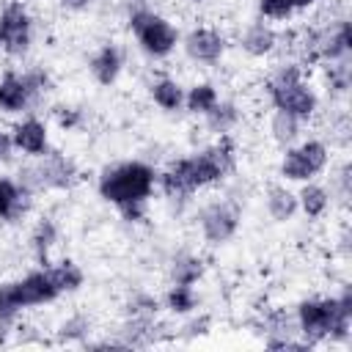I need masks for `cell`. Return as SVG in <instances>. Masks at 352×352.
Returning <instances> with one entry per match:
<instances>
[{"label":"cell","instance_id":"1","mask_svg":"<svg viewBox=\"0 0 352 352\" xmlns=\"http://www.w3.org/2000/svg\"><path fill=\"white\" fill-rule=\"evenodd\" d=\"M234 162V143L228 138H220L217 146L204 148L192 157L176 160L160 179L168 198H187L198 187H206L217 179H223L231 170Z\"/></svg>","mask_w":352,"mask_h":352},{"label":"cell","instance_id":"2","mask_svg":"<svg viewBox=\"0 0 352 352\" xmlns=\"http://www.w3.org/2000/svg\"><path fill=\"white\" fill-rule=\"evenodd\" d=\"M349 319H352L349 289H344L338 297L330 300H302L297 305V322H300V333L305 336V344H316L322 338L346 341Z\"/></svg>","mask_w":352,"mask_h":352},{"label":"cell","instance_id":"3","mask_svg":"<svg viewBox=\"0 0 352 352\" xmlns=\"http://www.w3.org/2000/svg\"><path fill=\"white\" fill-rule=\"evenodd\" d=\"M154 168L146 162H121L102 173L99 179V195L118 209L126 206H146V198L154 190Z\"/></svg>","mask_w":352,"mask_h":352},{"label":"cell","instance_id":"4","mask_svg":"<svg viewBox=\"0 0 352 352\" xmlns=\"http://www.w3.org/2000/svg\"><path fill=\"white\" fill-rule=\"evenodd\" d=\"M270 99L278 110L297 116L300 121L314 116L316 110V94L302 82L300 66H283L270 80Z\"/></svg>","mask_w":352,"mask_h":352},{"label":"cell","instance_id":"5","mask_svg":"<svg viewBox=\"0 0 352 352\" xmlns=\"http://www.w3.org/2000/svg\"><path fill=\"white\" fill-rule=\"evenodd\" d=\"M129 28H132L135 38L140 41V47L154 58L168 55L176 47V38H179L176 28L154 11H135L129 16Z\"/></svg>","mask_w":352,"mask_h":352},{"label":"cell","instance_id":"6","mask_svg":"<svg viewBox=\"0 0 352 352\" xmlns=\"http://www.w3.org/2000/svg\"><path fill=\"white\" fill-rule=\"evenodd\" d=\"M33 36V19L22 3H8L0 14V50L6 55H25Z\"/></svg>","mask_w":352,"mask_h":352},{"label":"cell","instance_id":"7","mask_svg":"<svg viewBox=\"0 0 352 352\" xmlns=\"http://www.w3.org/2000/svg\"><path fill=\"white\" fill-rule=\"evenodd\" d=\"M327 165V146L322 140H305L297 148H289L280 162V173L292 182H305Z\"/></svg>","mask_w":352,"mask_h":352},{"label":"cell","instance_id":"8","mask_svg":"<svg viewBox=\"0 0 352 352\" xmlns=\"http://www.w3.org/2000/svg\"><path fill=\"white\" fill-rule=\"evenodd\" d=\"M44 88H47V74H41V72H28V74H11L8 72L0 80V110L19 113Z\"/></svg>","mask_w":352,"mask_h":352},{"label":"cell","instance_id":"9","mask_svg":"<svg viewBox=\"0 0 352 352\" xmlns=\"http://www.w3.org/2000/svg\"><path fill=\"white\" fill-rule=\"evenodd\" d=\"M8 286H11V294H14V300H16L19 308L44 305V302H52L58 294H63L60 286L55 283V275H52L50 267L36 270V272H30L22 280H14Z\"/></svg>","mask_w":352,"mask_h":352},{"label":"cell","instance_id":"10","mask_svg":"<svg viewBox=\"0 0 352 352\" xmlns=\"http://www.w3.org/2000/svg\"><path fill=\"white\" fill-rule=\"evenodd\" d=\"M25 173H28L25 176L28 187H72L77 179L74 162L58 151H52V154L44 151V160L36 168H28Z\"/></svg>","mask_w":352,"mask_h":352},{"label":"cell","instance_id":"11","mask_svg":"<svg viewBox=\"0 0 352 352\" xmlns=\"http://www.w3.org/2000/svg\"><path fill=\"white\" fill-rule=\"evenodd\" d=\"M236 226H239V212L226 201H217L201 212V231H204V239L209 245L228 242L234 236Z\"/></svg>","mask_w":352,"mask_h":352},{"label":"cell","instance_id":"12","mask_svg":"<svg viewBox=\"0 0 352 352\" xmlns=\"http://www.w3.org/2000/svg\"><path fill=\"white\" fill-rule=\"evenodd\" d=\"M226 50V41L212 28H195L184 38V52L198 63H217Z\"/></svg>","mask_w":352,"mask_h":352},{"label":"cell","instance_id":"13","mask_svg":"<svg viewBox=\"0 0 352 352\" xmlns=\"http://www.w3.org/2000/svg\"><path fill=\"white\" fill-rule=\"evenodd\" d=\"M349 47H352V36H349V22L346 19H341L333 30H324L314 41L316 55L324 58V60H333V63L336 60H344L346 52H349Z\"/></svg>","mask_w":352,"mask_h":352},{"label":"cell","instance_id":"14","mask_svg":"<svg viewBox=\"0 0 352 352\" xmlns=\"http://www.w3.org/2000/svg\"><path fill=\"white\" fill-rule=\"evenodd\" d=\"M121 66H124V58H121V50L116 44H104L91 58V74L96 77L99 85H113L121 74Z\"/></svg>","mask_w":352,"mask_h":352},{"label":"cell","instance_id":"15","mask_svg":"<svg viewBox=\"0 0 352 352\" xmlns=\"http://www.w3.org/2000/svg\"><path fill=\"white\" fill-rule=\"evenodd\" d=\"M14 146L22 148L25 154H33V157H41L47 151V129L41 121L36 118H25L22 124L14 126Z\"/></svg>","mask_w":352,"mask_h":352},{"label":"cell","instance_id":"16","mask_svg":"<svg viewBox=\"0 0 352 352\" xmlns=\"http://www.w3.org/2000/svg\"><path fill=\"white\" fill-rule=\"evenodd\" d=\"M275 44H278V36H275V30H272L270 25H264V22H253V25H248L245 33H242V50H245L248 55H253V58L270 55V52L275 50Z\"/></svg>","mask_w":352,"mask_h":352},{"label":"cell","instance_id":"17","mask_svg":"<svg viewBox=\"0 0 352 352\" xmlns=\"http://www.w3.org/2000/svg\"><path fill=\"white\" fill-rule=\"evenodd\" d=\"M28 190L16 187L11 179H0V220H14L25 212Z\"/></svg>","mask_w":352,"mask_h":352},{"label":"cell","instance_id":"18","mask_svg":"<svg viewBox=\"0 0 352 352\" xmlns=\"http://www.w3.org/2000/svg\"><path fill=\"white\" fill-rule=\"evenodd\" d=\"M267 212L278 223L289 220L297 212V195L289 192L286 187H270V192H267Z\"/></svg>","mask_w":352,"mask_h":352},{"label":"cell","instance_id":"19","mask_svg":"<svg viewBox=\"0 0 352 352\" xmlns=\"http://www.w3.org/2000/svg\"><path fill=\"white\" fill-rule=\"evenodd\" d=\"M327 204H330V195L319 184H305L300 190V195H297V206H302V212L308 217H322L324 209H327Z\"/></svg>","mask_w":352,"mask_h":352},{"label":"cell","instance_id":"20","mask_svg":"<svg viewBox=\"0 0 352 352\" xmlns=\"http://www.w3.org/2000/svg\"><path fill=\"white\" fill-rule=\"evenodd\" d=\"M151 96L162 110H179L184 102V91L176 80H157L151 85Z\"/></svg>","mask_w":352,"mask_h":352},{"label":"cell","instance_id":"21","mask_svg":"<svg viewBox=\"0 0 352 352\" xmlns=\"http://www.w3.org/2000/svg\"><path fill=\"white\" fill-rule=\"evenodd\" d=\"M214 102H217V91H214V85H209V82L192 85L190 94L184 96L187 110H190V113H201V116H206V113L214 107Z\"/></svg>","mask_w":352,"mask_h":352},{"label":"cell","instance_id":"22","mask_svg":"<svg viewBox=\"0 0 352 352\" xmlns=\"http://www.w3.org/2000/svg\"><path fill=\"white\" fill-rule=\"evenodd\" d=\"M55 236H58V228H55V223H52L50 217L38 220V226L33 228L30 245H33V250H36V258H38L41 264H47V256H50V248H52Z\"/></svg>","mask_w":352,"mask_h":352},{"label":"cell","instance_id":"23","mask_svg":"<svg viewBox=\"0 0 352 352\" xmlns=\"http://www.w3.org/2000/svg\"><path fill=\"white\" fill-rule=\"evenodd\" d=\"M270 132H272V138H275L280 146H289V143L297 138V132H300V118H297V116H292V113L278 110V113L272 116Z\"/></svg>","mask_w":352,"mask_h":352},{"label":"cell","instance_id":"24","mask_svg":"<svg viewBox=\"0 0 352 352\" xmlns=\"http://www.w3.org/2000/svg\"><path fill=\"white\" fill-rule=\"evenodd\" d=\"M165 305H168L173 314H190V311L198 305V297H195L192 286L173 283V286H170V292L165 294Z\"/></svg>","mask_w":352,"mask_h":352},{"label":"cell","instance_id":"25","mask_svg":"<svg viewBox=\"0 0 352 352\" xmlns=\"http://www.w3.org/2000/svg\"><path fill=\"white\" fill-rule=\"evenodd\" d=\"M236 118H239V113L231 102H214V107L206 113V124L214 132H228L236 124Z\"/></svg>","mask_w":352,"mask_h":352},{"label":"cell","instance_id":"26","mask_svg":"<svg viewBox=\"0 0 352 352\" xmlns=\"http://www.w3.org/2000/svg\"><path fill=\"white\" fill-rule=\"evenodd\" d=\"M204 272V261L195 258V256H182L173 261V283H184V286H192Z\"/></svg>","mask_w":352,"mask_h":352},{"label":"cell","instance_id":"27","mask_svg":"<svg viewBox=\"0 0 352 352\" xmlns=\"http://www.w3.org/2000/svg\"><path fill=\"white\" fill-rule=\"evenodd\" d=\"M55 275V283L60 286V292H74L82 286V270L74 261H60L58 267H50Z\"/></svg>","mask_w":352,"mask_h":352},{"label":"cell","instance_id":"28","mask_svg":"<svg viewBox=\"0 0 352 352\" xmlns=\"http://www.w3.org/2000/svg\"><path fill=\"white\" fill-rule=\"evenodd\" d=\"M258 11L267 19H289L294 14V6L289 0H258Z\"/></svg>","mask_w":352,"mask_h":352},{"label":"cell","instance_id":"29","mask_svg":"<svg viewBox=\"0 0 352 352\" xmlns=\"http://www.w3.org/2000/svg\"><path fill=\"white\" fill-rule=\"evenodd\" d=\"M82 330H88V322L77 316V319H72V322H66V324L60 327V336H63V338H74V336H80Z\"/></svg>","mask_w":352,"mask_h":352},{"label":"cell","instance_id":"30","mask_svg":"<svg viewBox=\"0 0 352 352\" xmlns=\"http://www.w3.org/2000/svg\"><path fill=\"white\" fill-rule=\"evenodd\" d=\"M14 138L8 132H0V162H8L11 160V151H14Z\"/></svg>","mask_w":352,"mask_h":352},{"label":"cell","instance_id":"31","mask_svg":"<svg viewBox=\"0 0 352 352\" xmlns=\"http://www.w3.org/2000/svg\"><path fill=\"white\" fill-rule=\"evenodd\" d=\"M58 121H60V126H66V129H72L77 121H80V116H77V110H58Z\"/></svg>","mask_w":352,"mask_h":352},{"label":"cell","instance_id":"32","mask_svg":"<svg viewBox=\"0 0 352 352\" xmlns=\"http://www.w3.org/2000/svg\"><path fill=\"white\" fill-rule=\"evenodd\" d=\"M66 8H72V11H82V8H88L94 0H60Z\"/></svg>","mask_w":352,"mask_h":352},{"label":"cell","instance_id":"33","mask_svg":"<svg viewBox=\"0 0 352 352\" xmlns=\"http://www.w3.org/2000/svg\"><path fill=\"white\" fill-rule=\"evenodd\" d=\"M294 8H305V6H311V3H316V0H289Z\"/></svg>","mask_w":352,"mask_h":352},{"label":"cell","instance_id":"34","mask_svg":"<svg viewBox=\"0 0 352 352\" xmlns=\"http://www.w3.org/2000/svg\"><path fill=\"white\" fill-rule=\"evenodd\" d=\"M195 3H201V0H195Z\"/></svg>","mask_w":352,"mask_h":352}]
</instances>
